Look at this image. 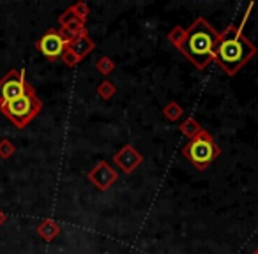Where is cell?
I'll use <instances>...</instances> for the list:
<instances>
[{"instance_id": "6da1fadb", "label": "cell", "mask_w": 258, "mask_h": 254, "mask_svg": "<svg viewBox=\"0 0 258 254\" xmlns=\"http://www.w3.org/2000/svg\"><path fill=\"white\" fill-rule=\"evenodd\" d=\"M254 55H256V46L244 36L242 30L237 29V25H228L219 34L214 62L226 76H235Z\"/></svg>"}, {"instance_id": "7a4b0ae2", "label": "cell", "mask_w": 258, "mask_h": 254, "mask_svg": "<svg viewBox=\"0 0 258 254\" xmlns=\"http://www.w3.org/2000/svg\"><path fill=\"white\" fill-rule=\"evenodd\" d=\"M218 39L219 34L214 30V27L205 18H197L189 29H186V39L179 51L198 71H204L211 62H214Z\"/></svg>"}, {"instance_id": "3957f363", "label": "cell", "mask_w": 258, "mask_h": 254, "mask_svg": "<svg viewBox=\"0 0 258 254\" xmlns=\"http://www.w3.org/2000/svg\"><path fill=\"white\" fill-rule=\"evenodd\" d=\"M43 110V103L37 97L36 90L29 89L23 96L16 97V99L9 101V103L2 104L0 111L6 115L8 120H11L18 129H25L27 125L37 117Z\"/></svg>"}, {"instance_id": "277c9868", "label": "cell", "mask_w": 258, "mask_h": 254, "mask_svg": "<svg viewBox=\"0 0 258 254\" xmlns=\"http://www.w3.org/2000/svg\"><path fill=\"white\" fill-rule=\"evenodd\" d=\"M182 155L195 168L204 172V170H207L221 155V148L216 143L212 134L204 129L198 136H195L193 140H189L184 145Z\"/></svg>"}, {"instance_id": "5b68a950", "label": "cell", "mask_w": 258, "mask_h": 254, "mask_svg": "<svg viewBox=\"0 0 258 254\" xmlns=\"http://www.w3.org/2000/svg\"><path fill=\"white\" fill-rule=\"evenodd\" d=\"M29 89H32V85L27 81L25 72L20 71V69H11L4 78L0 79V106L23 96Z\"/></svg>"}, {"instance_id": "8992f818", "label": "cell", "mask_w": 258, "mask_h": 254, "mask_svg": "<svg viewBox=\"0 0 258 254\" xmlns=\"http://www.w3.org/2000/svg\"><path fill=\"white\" fill-rule=\"evenodd\" d=\"M68 48V41L62 37L60 30L57 29H50L46 34L37 39L36 43V50L46 58L48 62H55L62 57V53Z\"/></svg>"}, {"instance_id": "52a82bcc", "label": "cell", "mask_w": 258, "mask_h": 254, "mask_svg": "<svg viewBox=\"0 0 258 254\" xmlns=\"http://www.w3.org/2000/svg\"><path fill=\"white\" fill-rule=\"evenodd\" d=\"M113 162L117 164V168L125 175H131L138 166L144 162V155L133 147V145H124L117 154L113 155Z\"/></svg>"}, {"instance_id": "ba28073f", "label": "cell", "mask_w": 258, "mask_h": 254, "mask_svg": "<svg viewBox=\"0 0 258 254\" xmlns=\"http://www.w3.org/2000/svg\"><path fill=\"white\" fill-rule=\"evenodd\" d=\"M89 180L94 184V187L99 191H108L115 182H117V172L108 164L106 161H99L92 170L89 172Z\"/></svg>"}, {"instance_id": "9c48e42d", "label": "cell", "mask_w": 258, "mask_h": 254, "mask_svg": "<svg viewBox=\"0 0 258 254\" xmlns=\"http://www.w3.org/2000/svg\"><path fill=\"white\" fill-rule=\"evenodd\" d=\"M68 48L76 55V57H78V60L82 62V60H85V58L89 57L94 50H96V43H94V41L89 37V34L85 32V34L76 36L75 39L68 44Z\"/></svg>"}, {"instance_id": "30bf717a", "label": "cell", "mask_w": 258, "mask_h": 254, "mask_svg": "<svg viewBox=\"0 0 258 254\" xmlns=\"http://www.w3.org/2000/svg\"><path fill=\"white\" fill-rule=\"evenodd\" d=\"M36 231L43 240L51 242V240H55V236H58V233H60V224H58L55 219H44V221H41L39 224H37Z\"/></svg>"}, {"instance_id": "8fae6325", "label": "cell", "mask_w": 258, "mask_h": 254, "mask_svg": "<svg viewBox=\"0 0 258 254\" xmlns=\"http://www.w3.org/2000/svg\"><path fill=\"white\" fill-rule=\"evenodd\" d=\"M179 129H180V133L187 138V140H193L195 136H198V134L204 131V127H202L200 122H198L195 117H187L186 120L180 122Z\"/></svg>"}, {"instance_id": "7c38bea8", "label": "cell", "mask_w": 258, "mask_h": 254, "mask_svg": "<svg viewBox=\"0 0 258 254\" xmlns=\"http://www.w3.org/2000/svg\"><path fill=\"white\" fill-rule=\"evenodd\" d=\"M163 115L166 117V120L177 122V120H180V118L184 117V110H182V106H180L179 103H175V101H170V103H166L165 108H163Z\"/></svg>"}, {"instance_id": "4fadbf2b", "label": "cell", "mask_w": 258, "mask_h": 254, "mask_svg": "<svg viewBox=\"0 0 258 254\" xmlns=\"http://www.w3.org/2000/svg\"><path fill=\"white\" fill-rule=\"evenodd\" d=\"M168 41L173 44V46L179 50L180 46H182V43H184V39H186V29L184 27H180V25H175L172 30L168 32Z\"/></svg>"}, {"instance_id": "5bb4252c", "label": "cell", "mask_w": 258, "mask_h": 254, "mask_svg": "<svg viewBox=\"0 0 258 254\" xmlns=\"http://www.w3.org/2000/svg\"><path fill=\"white\" fill-rule=\"evenodd\" d=\"M97 96L101 97V99L108 101L111 99V97L115 96V92H117V89H115V85L111 81H108V79H104V81H101L99 85H97Z\"/></svg>"}, {"instance_id": "9a60e30c", "label": "cell", "mask_w": 258, "mask_h": 254, "mask_svg": "<svg viewBox=\"0 0 258 254\" xmlns=\"http://www.w3.org/2000/svg\"><path fill=\"white\" fill-rule=\"evenodd\" d=\"M96 71L103 76H108L115 71V62L111 60L110 57H101L99 60L96 62Z\"/></svg>"}, {"instance_id": "2e32d148", "label": "cell", "mask_w": 258, "mask_h": 254, "mask_svg": "<svg viewBox=\"0 0 258 254\" xmlns=\"http://www.w3.org/2000/svg\"><path fill=\"white\" fill-rule=\"evenodd\" d=\"M16 147L11 140H0V159H9L15 155Z\"/></svg>"}, {"instance_id": "e0dca14e", "label": "cell", "mask_w": 258, "mask_h": 254, "mask_svg": "<svg viewBox=\"0 0 258 254\" xmlns=\"http://www.w3.org/2000/svg\"><path fill=\"white\" fill-rule=\"evenodd\" d=\"M71 9L82 22H87V18H89V15H90V8L87 2H76L75 6H71Z\"/></svg>"}, {"instance_id": "ac0fdd59", "label": "cell", "mask_w": 258, "mask_h": 254, "mask_svg": "<svg viewBox=\"0 0 258 254\" xmlns=\"http://www.w3.org/2000/svg\"><path fill=\"white\" fill-rule=\"evenodd\" d=\"M60 58H62V62H64V64L68 65V67H76V65L80 64L78 57H76V55L73 53V51L69 50V48H66V51L62 53Z\"/></svg>"}, {"instance_id": "d6986e66", "label": "cell", "mask_w": 258, "mask_h": 254, "mask_svg": "<svg viewBox=\"0 0 258 254\" xmlns=\"http://www.w3.org/2000/svg\"><path fill=\"white\" fill-rule=\"evenodd\" d=\"M253 8H254V4H253V2H251V4H247L246 11H244L242 18H240V23H239V25H237V29H239V30H242V29H244V25H246V22H247V18H249L251 11H253Z\"/></svg>"}, {"instance_id": "ffe728a7", "label": "cell", "mask_w": 258, "mask_h": 254, "mask_svg": "<svg viewBox=\"0 0 258 254\" xmlns=\"http://www.w3.org/2000/svg\"><path fill=\"white\" fill-rule=\"evenodd\" d=\"M6 221H8V215H6V212L0 208V226H4Z\"/></svg>"}, {"instance_id": "44dd1931", "label": "cell", "mask_w": 258, "mask_h": 254, "mask_svg": "<svg viewBox=\"0 0 258 254\" xmlns=\"http://www.w3.org/2000/svg\"><path fill=\"white\" fill-rule=\"evenodd\" d=\"M251 254H258V247H256V249H254V250H253V252H251Z\"/></svg>"}, {"instance_id": "7402d4cb", "label": "cell", "mask_w": 258, "mask_h": 254, "mask_svg": "<svg viewBox=\"0 0 258 254\" xmlns=\"http://www.w3.org/2000/svg\"><path fill=\"white\" fill-rule=\"evenodd\" d=\"M87 254H90V252H87Z\"/></svg>"}]
</instances>
